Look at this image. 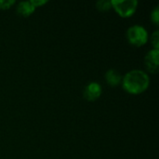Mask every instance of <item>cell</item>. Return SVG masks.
Segmentation results:
<instances>
[{
	"label": "cell",
	"instance_id": "obj_1",
	"mask_svg": "<svg viewBox=\"0 0 159 159\" xmlns=\"http://www.w3.org/2000/svg\"><path fill=\"white\" fill-rule=\"evenodd\" d=\"M150 84V78L142 70H132L122 77V86L126 92L138 95L144 92Z\"/></svg>",
	"mask_w": 159,
	"mask_h": 159
},
{
	"label": "cell",
	"instance_id": "obj_2",
	"mask_svg": "<svg viewBox=\"0 0 159 159\" xmlns=\"http://www.w3.org/2000/svg\"><path fill=\"white\" fill-rule=\"evenodd\" d=\"M148 33L141 25H133L127 31V39L134 47H143L148 41Z\"/></svg>",
	"mask_w": 159,
	"mask_h": 159
},
{
	"label": "cell",
	"instance_id": "obj_3",
	"mask_svg": "<svg viewBox=\"0 0 159 159\" xmlns=\"http://www.w3.org/2000/svg\"><path fill=\"white\" fill-rule=\"evenodd\" d=\"M112 7L122 18L131 17L137 10L138 1L136 0H112Z\"/></svg>",
	"mask_w": 159,
	"mask_h": 159
},
{
	"label": "cell",
	"instance_id": "obj_4",
	"mask_svg": "<svg viewBox=\"0 0 159 159\" xmlns=\"http://www.w3.org/2000/svg\"><path fill=\"white\" fill-rule=\"evenodd\" d=\"M159 62V50L152 49L147 52L144 58V64L146 69L151 74H157L158 72Z\"/></svg>",
	"mask_w": 159,
	"mask_h": 159
},
{
	"label": "cell",
	"instance_id": "obj_5",
	"mask_svg": "<svg viewBox=\"0 0 159 159\" xmlns=\"http://www.w3.org/2000/svg\"><path fill=\"white\" fill-rule=\"evenodd\" d=\"M102 86L97 82H90L84 89V98L87 101L93 102L98 100L102 95Z\"/></svg>",
	"mask_w": 159,
	"mask_h": 159
},
{
	"label": "cell",
	"instance_id": "obj_6",
	"mask_svg": "<svg viewBox=\"0 0 159 159\" xmlns=\"http://www.w3.org/2000/svg\"><path fill=\"white\" fill-rule=\"evenodd\" d=\"M35 7L32 5V3L30 1H22L20 2L17 6V13L21 16V17H29L31 16L34 11H35Z\"/></svg>",
	"mask_w": 159,
	"mask_h": 159
},
{
	"label": "cell",
	"instance_id": "obj_7",
	"mask_svg": "<svg viewBox=\"0 0 159 159\" xmlns=\"http://www.w3.org/2000/svg\"><path fill=\"white\" fill-rule=\"evenodd\" d=\"M105 80L111 87H116L122 82V76L116 70L110 69L105 74Z\"/></svg>",
	"mask_w": 159,
	"mask_h": 159
},
{
	"label": "cell",
	"instance_id": "obj_8",
	"mask_svg": "<svg viewBox=\"0 0 159 159\" xmlns=\"http://www.w3.org/2000/svg\"><path fill=\"white\" fill-rule=\"evenodd\" d=\"M96 6L97 8L101 11H108L110 8H112L111 1H99Z\"/></svg>",
	"mask_w": 159,
	"mask_h": 159
},
{
	"label": "cell",
	"instance_id": "obj_9",
	"mask_svg": "<svg viewBox=\"0 0 159 159\" xmlns=\"http://www.w3.org/2000/svg\"><path fill=\"white\" fill-rule=\"evenodd\" d=\"M151 43L154 47L153 49H157L159 50V32L158 31H156L152 36H151Z\"/></svg>",
	"mask_w": 159,
	"mask_h": 159
},
{
	"label": "cell",
	"instance_id": "obj_10",
	"mask_svg": "<svg viewBox=\"0 0 159 159\" xmlns=\"http://www.w3.org/2000/svg\"><path fill=\"white\" fill-rule=\"evenodd\" d=\"M16 2L14 0H0V9L6 10L10 8Z\"/></svg>",
	"mask_w": 159,
	"mask_h": 159
},
{
	"label": "cell",
	"instance_id": "obj_11",
	"mask_svg": "<svg viewBox=\"0 0 159 159\" xmlns=\"http://www.w3.org/2000/svg\"><path fill=\"white\" fill-rule=\"evenodd\" d=\"M151 20L156 25H158L159 23V8L158 7H156L155 9L151 13Z\"/></svg>",
	"mask_w": 159,
	"mask_h": 159
},
{
	"label": "cell",
	"instance_id": "obj_12",
	"mask_svg": "<svg viewBox=\"0 0 159 159\" xmlns=\"http://www.w3.org/2000/svg\"><path fill=\"white\" fill-rule=\"evenodd\" d=\"M30 2L32 3V5H33L35 8L38 7H41V6H43V5H45V4L48 3V1H46V0H30Z\"/></svg>",
	"mask_w": 159,
	"mask_h": 159
}]
</instances>
